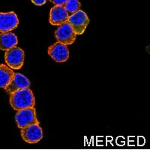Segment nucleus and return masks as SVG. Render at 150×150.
Returning <instances> with one entry per match:
<instances>
[{
  "mask_svg": "<svg viewBox=\"0 0 150 150\" xmlns=\"http://www.w3.org/2000/svg\"><path fill=\"white\" fill-rule=\"evenodd\" d=\"M9 103L13 109L18 111L26 108H34L35 98L29 88L21 89L10 95Z\"/></svg>",
  "mask_w": 150,
  "mask_h": 150,
  "instance_id": "1",
  "label": "nucleus"
},
{
  "mask_svg": "<svg viewBox=\"0 0 150 150\" xmlns=\"http://www.w3.org/2000/svg\"><path fill=\"white\" fill-rule=\"evenodd\" d=\"M19 20L14 11L0 13V33H9L18 26Z\"/></svg>",
  "mask_w": 150,
  "mask_h": 150,
  "instance_id": "8",
  "label": "nucleus"
},
{
  "mask_svg": "<svg viewBox=\"0 0 150 150\" xmlns=\"http://www.w3.org/2000/svg\"><path fill=\"white\" fill-rule=\"evenodd\" d=\"M67 22L70 24L77 35L83 34L89 23V19L85 12L80 10L69 16Z\"/></svg>",
  "mask_w": 150,
  "mask_h": 150,
  "instance_id": "4",
  "label": "nucleus"
},
{
  "mask_svg": "<svg viewBox=\"0 0 150 150\" xmlns=\"http://www.w3.org/2000/svg\"><path fill=\"white\" fill-rule=\"evenodd\" d=\"M68 17L69 14L63 5H55L50 11V23L59 26L67 22Z\"/></svg>",
  "mask_w": 150,
  "mask_h": 150,
  "instance_id": "10",
  "label": "nucleus"
},
{
  "mask_svg": "<svg viewBox=\"0 0 150 150\" xmlns=\"http://www.w3.org/2000/svg\"><path fill=\"white\" fill-rule=\"evenodd\" d=\"M30 86V81L26 77L21 73H14L8 86L5 88V90L7 93L12 94L21 89L29 88Z\"/></svg>",
  "mask_w": 150,
  "mask_h": 150,
  "instance_id": "9",
  "label": "nucleus"
},
{
  "mask_svg": "<svg viewBox=\"0 0 150 150\" xmlns=\"http://www.w3.org/2000/svg\"><path fill=\"white\" fill-rule=\"evenodd\" d=\"M47 53L56 62L62 63L69 58V50L67 45L60 42H56L48 47Z\"/></svg>",
  "mask_w": 150,
  "mask_h": 150,
  "instance_id": "7",
  "label": "nucleus"
},
{
  "mask_svg": "<svg viewBox=\"0 0 150 150\" xmlns=\"http://www.w3.org/2000/svg\"><path fill=\"white\" fill-rule=\"evenodd\" d=\"M55 5H64L68 0H50Z\"/></svg>",
  "mask_w": 150,
  "mask_h": 150,
  "instance_id": "14",
  "label": "nucleus"
},
{
  "mask_svg": "<svg viewBox=\"0 0 150 150\" xmlns=\"http://www.w3.org/2000/svg\"><path fill=\"white\" fill-rule=\"evenodd\" d=\"M63 6L68 11L69 16H71L80 10L81 3L79 0H68Z\"/></svg>",
  "mask_w": 150,
  "mask_h": 150,
  "instance_id": "13",
  "label": "nucleus"
},
{
  "mask_svg": "<svg viewBox=\"0 0 150 150\" xmlns=\"http://www.w3.org/2000/svg\"><path fill=\"white\" fill-rule=\"evenodd\" d=\"M25 53L21 48L14 47L5 53V61L8 66L11 69L19 70L24 64Z\"/></svg>",
  "mask_w": 150,
  "mask_h": 150,
  "instance_id": "2",
  "label": "nucleus"
},
{
  "mask_svg": "<svg viewBox=\"0 0 150 150\" xmlns=\"http://www.w3.org/2000/svg\"><path fill=\"white\" fill-rule=\"evenodd\" d=\"M15 120L19 128H23L32 124H39L35 108H26L18 110L15 115Z\"/></svg>",
  "mask_w": 150,
  "mask_h": 150,
  "instance_id": "3",
  "label": "nucleus"
},
{
  "mask_svg": "<svg viewBox=\"0 0 150 150\" xmlns=\"http://www.w3.org/2000/svg\"><path fill=\"white\" fill-rule=\"evenodd\" d=\"M14 72L7 65L0 64V88L5 89L10 83Z\"/></svg>",
  "mask_w": 150,
  "mask_h": 150,
  "instance_id": "12",
  "label": "nucleus"
},
{
  "mask_svg": "<svg viewBox=\"0 0 150 150\" xmlns=\"http://www.w3.org/2000/svg\"><path fill=\"white\" fill-rule=\"evenodd\" d=\"M55 37L58 42L65 45H72L77 39V34L68 22L62 24L55 32Z\"/></svg>",
  "mask_w": 150,
  "mask_h": 150,
  "instance_id": "5",
  "label": "nucleus"
},
{
  "mask_svg": "<svg viewBox=\"0 0 150 150\" xmlns=\"http://www.w3.org/2000/svg\"><path fill=\"white\" fill-rule=\"evenodd\" d=\"M18 43L17 37L14 33L11 32L0 33V50L7 51L12 47H16Z\"/></svg>",
  "mask_w": 150,
  "mask_h": 150,
  "instance_id": "11",
  "label": "nucleus"
},
{
  "mask_svg": "<svg viewBox=\"0 0 150 150\" xmlns=\"http://www.w3.org/2000/svg\"><path fill=\"white\" fill-rule=\"evenodd\" d=\"M32 2H33V3H34L35 5H43L44 4L46 3L47 0H31Z\"/></svg>",
  "mask_w": 150,
  "mask_h": 150,
  "instance_id": "15",
  "label": "nucleus"
},
{
  "mask_svg": "<svg viewBox=\"0 0 150 150\" xmlns=\"http://www.w3.org/2000/svg\"><path fill=\"white\" fill-rule=\"evenodd\" d=\"M21 135L26 143L33 144L38 143L43 138V130L40 124H32L21 128Z\"/></svg>",
  "mask_w": 150,
  "mask_h": 150,
  "instance_id": "6",
  "label": "nucleus"
}]
</instances>
